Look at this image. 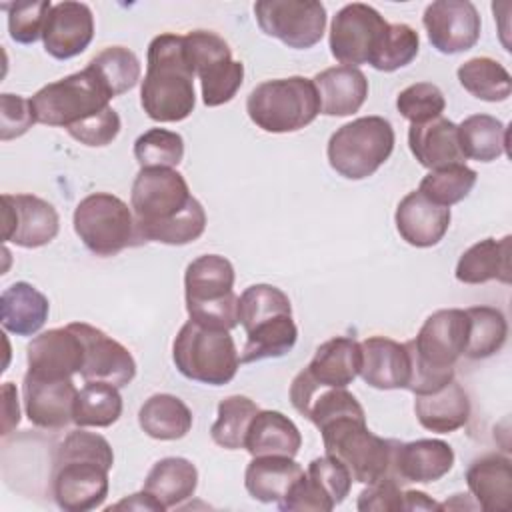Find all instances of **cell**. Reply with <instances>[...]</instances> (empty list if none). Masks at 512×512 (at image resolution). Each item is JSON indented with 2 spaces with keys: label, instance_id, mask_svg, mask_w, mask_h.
Instances as JSON below:
<instances>
[{
  "label": "cell",
  "instance_id": "cell-1",
  "mask_svg": "<svg viewBox=\"0 0 512 512\" xmlns=\"http://www.w3.org/2000/svg\"><path fill=\"white\" fill-rule=\"evenodd\" d=\"M130 208L142 244L184 246L206 230V212L176 168H140L132 182Z\"/></svg>",
  "mask_w": 512,
  "mask_h": 512
},
{
  "label": "cell",
  "instance_id": "cell-2",
  "mask_svg": "<svg viewBox=\"0 0 512 512\" xmlns=\"http://www.w3.org/2000/svg\"><path fill=\"white\" fill-rule=\"evenodd\" d=\"M114 464L110 442L84 428L72 430L58 444L52 462V498L64 512L100 508L108 496V472Z\"/></svg>",
  "mask_w": 512,
  "mask_h": 512
},
{
  "label": "cell",
  "instance_id": "cell-3",
  "mask_svg": "<svg viewBox=\"0 0 512 512\" xmlns=\"http://www.w3.org/2000/svg\"><path fill=\"white\" fill-rule=\"evenodd\" d=\"M140 104L154 122H180L192 114L194 70L186 58L184 36L164 32L148 44Z\"/></svg>",
  "mask_w": 512,
  "mask_h": 512
},
{
  "label": "cell",
  "instance_id": "cell-4",
  "mask_svg": "<svg viewBox=\"0 0 512 512\" xmlns=\"http://www.w3.org/2000/svg\"><path fill=\"white\" fill-rule=\"evenodd\" d=\"M234 266L220 254L194 258L184 272V300L192 322L232 330L238 326V296L234 294Z\"/></svg>",
  "mask_w": 512,
  "mask_h": 512
},
{
  "label": "cell",
  "instance_id": "cell-5",
  "mask_svg": "<svg viewBox=\"0 0 512 512\" xmlns=\"http://www.w3.org/2000/svg\"><path fill=\"white\" fill-rule=\"evenodd\" d=\"M246 112L260 130L286 134L312 124L320 114V100L310 78L288 76L252 88L246 98Z\"/></svg>",
  "mask_w": 512,
  "mask_h": 512
},
{
  "label": "cell",
  "instance_id": "cell-6",
  "mask_svg": "<svg viewBox=\"0 0 512 512\" xmlns=\"http://www.w3.org/2000/svg\"><path fill=\"white\" fill-rule=\"evenodd\" d=\"M326 454L340 460L354 482L372 484L392 476V438H382L366 426V416H342L320 428ZM394 478V476H392Z\"/></svg>",
  "mask_w": 512,
  "mask_h": 512
},
{
  "label": "cell",
  "instance_id": "cell-7",
  "mask_svg": "<svg viewBox=\"0 0 512 512\" xmlns=\"http://www.w3.org/2000/svg\"><path fill=\"white\" fill-rule=\"evenodd\" d=\"M172 360L188 380L224 386L238 372L240 356L230 330L208 328L188 320L172 342Z\"/></svg>",
  "mask_w": 512,
  "mask_h": 512
},
{
  "label": "cell",
  "instance_id": "cell-8",
  "mask_svg": "<svg viewBox=\"0 0 512 512\" xmlns=\"http://www.w3.org/2000/svg\"><path fill=\"white\" fill-rule=\"evenodd\" d=\"M394 128L382 116H362L340 126L328 140L332 170L348 180L372 176L394 150Z\"/></svg>",
  "mask_w": 512,
  "mask_h": 512
},
{
  "label": "cell",
  "instance_id": "cell-9",
  "mask_svg": "<svg viewBox=\"0 0 512 512\" xmlns=\"http://www.w3.org/2000/svg\"><path fill=\"white\" fill-rule=\"evenodd\" d=\"M72 224L82 244L102 258L142 244L132 208L110 192H94L82 198L74 208Z\"/></svg>",
  "mask_w": 512,
  "mask_h": 512
},
{
  "label": "cell",
  "instance_id": "cell-10",
  "mask_svg": "<svg viewBox=\"0 0 512 512\" xmlns=\"http://www.w3.org/2000/svg\"><path fill=\"white\" fill-rule=\"evenodd\" d=\"M28 100L36 122L46 126L70 128L84 118L108 108V102L112 98L94 78V74L84 68L42 86Z\"/></svg>",
  "mask_w": 512,
  "mask_h": 512
},
{
  "label": "cell",
  "instance_id": "cell-11",
  "mask_svg": "<svg viewBox=\"0 0 512 512\" xmlns=\"http://www.w3.org/2000/svg\"><path fill=\"white\" fill-rule=\"evenodd\" d=\"M254 16L266 36L294 50L316 46L326 30V8L316 0H258Z\"/></svg>",
  "mask_w": 512,
  "mask_h": 512
},
{
  "label": "cell",
  "instance_id": "cell-12",
  "mask_svg": "<svg viewBox=\"0 0 512 512\" xmlns=\"http://www.w3.org/2000/svg\"><path fill=\"white\" fill-rule=\"evenodd\" d=\"M388 22L384 16L362 2L342 6L330 24V52L340 66L358 68L368 64L376 52Z\"/></svg>",
  "mask_w": 512,
  "mask_h": 512
},
{
  "label": "cell",
  "instance_id": "cell-13",
  "mask_svg": "<svg viewBox=\"0 0 512 512\" xmlns=\"http://www.w3.org/2000/svg\"><path fill=\"white\" fill-rule=\"evenodd\" d=\"M350 486L352 476L348 468L334 456L324 454L308 464L304 476L278 508L284 512H330L344 502Z\"/></svg>",
  "mask_w": 512,
  "mask_h": 512
},
{
  "label": "cell",
  "instance_id": "cell-14",
  "mask_svg": "<svg viewBox=\"0 0 512 512\" xmlns=\"http://www.w3.org/2000/svg\"><path fill=\"white\" fill-rule=\"evenodd\" d=\"M422 24L432 48L440 54H460L470 50L478 38L482 20L468 0H436L426 6Z\"/></svg>",
  "mask_w": 512,
  "mask_h": 512
},
{
  "label": "cell",
  "instance_id": "cell-15",
  "mask_svg": "<svg viewBox=\"0 0 512 512\" xmlns=\"http://www.w3.org/2000/svg\"><path fill=\"white\" fill-rule=\"evenodd\" d=\"M2 236L20 248H40L60 230L56 208L34 194H4Z\"/></svg>",
  "mask_w": 512,
  "mask_h": 512
},
{
  "label": "cell",
  "instance_id": "cell-16",
  "mask_svg": "<svg viewBox=\"0 0 512 512\" xmlns=\"http://www.w3.org/2000/svg\"><path fill=\"white\" fill-rule=\"evenodd\" d=\"M84 342V382H106L116 388L128 386L136 376V360L130 350L100 328L86 322L70 324Z\"/></svg>",
  "mask_w": 512,
  "mask_h": 512
},
{
  "label": "cell",
  "instance_id": "cell-17",
  "mask_svg": "<svg viewBox=\"0 0 512 512\" xmlns=\"http://www.w3.org/2000/svg\"><path fill=\"white\" fill-rule=\"evenodd\" d=\"M24 412L28 420L44 430H60L74 418L78 390L72 378H42L26 372L22 382Z\"/></svg>",
  "mask_w": 512,
  "mask_h": 512
},
{
  "label": "cell",
  "instance_id": "cell-18",
  "mask_svg": "<svg viewBox=\"0 0 512 512\" xmlns=\"http://www.w3.org/2000/svg\"><path fill=\"white\" fill-rule=\"evenodd\" d=\"M28 372L42 378H72L84 364V342L68 324L46 330L26 346Z\"/></svg>",
  "mask_w": 512,
  "mask_h": 512
},
{
  "label": "cell",
  "instance_id": "cell-19",
  "mask_svg": "<svg viewBox=\"0 0 512 512\" xmlns=\"http://www.w3.org/2000/svg\"><path fill=\"white\" fill-rule=\"evenodd\" d=\"M94 38V14L84 2H58L52 6L42 42L44 50L56 60H70L82 54Z\"/></svg>",
  "mask_w": 512,
  "mask_h": 512
},
{
  "label": "cell",
  "instance_id": "cell-20",
  "mask_svg": "<svg viewBox=\"0 0 512 512\" xmlns=\"http://www.w3.org/2000/svg\"><path fill=\"white\" fill-rule=\"evenodd\" d=\"M454 450L438 438H420L394 444L392 476L400 482L428 484L444 478L454 466Z\"/></svg>",
  "mask_w": 512,
  "mask_h": 512
},
{
  "label": "cell",
  "instance_id": "cell-21",
  "mask_svg": "<svg viewBox=\"0 0 512 512\" xmlns=\"http://www.w3.org/2000/svg\"><path fill=\"white\" fill-rule=\"evenodd\" d=\"M450 208L430 202L418 190L408 192L396 206L394 222L400 238L416 248L436 246L450 228Z\"/></svg>",
  "mask_w": 512,
  "mask_h": 512
},
{
  "label": "cell",
  "instance_id": "cell-22",
  "mask_svg": "<svg viewBox=\"0 0 512 512\" xmlns=\"http://www.w3.org/2000/svg\"><path fill=\"white\" fill-rule=\"evenodd\" d=\"M362 380L378 390H400L410 380V354L406 344L386 336H368L360 342Z\"/></svg>",
  "mask_w": 512,
  "mask_h": 512
},
{
  "label": "cell",
  "instance_id": "cell-23",
  "mask_svg": "<svg viewBox=\"0 0 512 512\" xmlns=\"http://www.w3.org/2000/svg\"><path fill=\"white\" fill-rule=\"evenodd\" d=\"M408 146L418 164L428 170L466 162L458 142V124L444 116L422 124H410Z\"/></svg>",
  "mask_w": 512,
  "mask_h": 512
},
{
  "label": "cell",
  "instance_id": "cell-24",
  "mask_svg": "<svg viewBox=\"0 0 512 512\" xmlns=\"http://www.w3.org/2000/svg\"><path fill=\"white\" fill-rule=\"evenodd\" d=\"M414 396V414L422 428L438 434H450L468 424L470 398L456 378L434 392Z\"/></svg>",
  "mask_w": 512,
  "mask_h": 512
},
{
  "label": "cell",
  "instance_id": "cell-25",
  "mask_svg": "<svg viewBox=\"0 0 512 512\" xmlns=\"http://www.w3.org/2000/svg\"><path fill=\"white\" fill-rule=\"evenodd\" d=\"M466 484L478 508L506 512L512 506V460L502 454H484L466 470Z\"/></svg>",
  "mask_w": 512,
  "mask_h": 512
},
{
  "label": "cell",
  "instance_id": "cell-26",
  "mask_svg": "<svg viewBox=\"0 0 512 512\" xmlns=\"http://www.w3.org/2000/svg\"><path fill=\"white\" fill-rule=\"evenodd\" d=\"M312 82L324 116H350L362 108L368 96V80L360 68L332 66L318 72Z\"/></svg>",
  "mask_w": 512,
  "mask_h": 512
},
{
  "label": "cell",
  "instance_id": "cell-27",
  "mask_svg": "<svg viewBox=\"0 0 512 512\" xmlns=\"http://www.w3.org/2000/svg\"><path fill=\"white\" fill-rule=\"evenodd\" d=\"M302 476L304 468L290 456H252L244 486L258 502L282 504Z\"/></svg>",
  "mask_w": 512,
  "mask_h": 512
},
{
  "label": "cell",
  "instance_id": "cell-28",
  "mask_svg": "<svg viewBox=\"0 0 512 512\" xmlns=\"http://www.w3.org/2000/svg\"><path fill=\"white\" fill-rule=\"evenodd\" d=\"M512 236L484 238L472 244L458 260L454 276L462 284H484L498 280L502 284L512 282Z\"/></svg>",
  "mask_w": 512,
  "mask_h": 512
},
{
  "label": "cell",
  "instance_id": "cell-29",
  "mask_svg": "<svg viewBox=\"0 0 512 512\" xmlns=\"http://www.w3.org/2000/svg\"><path fill=\"white\" fill-rule=\"evenodd\" d=\"M360 364H362L360 342L348 336H336L322 342L316 348L306 370L316 382L324 386L346 388L360 374Z\"/></svg>",
  "mask_w": 512,
  "mask_h": 512
},
{
  "label": "cell",
  "instance_id": "cell-30",
  "mask_svg": "<svg viewBox=\"0 0 512 512\" xmlns=\"http://www.w3.org/2000/svg\"><path fill=\"white\" fill-rule=\"evenodd\" d=\"M48 298L28 282H14L0 296V320L4 330L16 336H34L48 320Z\"/></svg>",
  "mask_w": 512,
  "mask_h": 512
},
{
  "label": "cell",
  "instance_id": "cell-31",
  "mask_svg": "<svg viewBox=\"0 0 512 512\" xmlns=\"http://www.w3.org/2000/svg\"><path fill=\"white\" fill-rule=\"evenodd\" d=\"M302 446L298 426L278 410H258L254 416L244 448L252 456H290L294 458Z\"/></svg>",
  "mask_w": 512,
  "mask_h": 512
},
{
  "label": "cell",
  "instance_id": "cell-32",
  "mask_svg": "<svg viewBox=\"0 0 512 512\" xmlns=\"http://www.w3.org/2000/svg\"><path fill=\"white\" fill-rule=\"evenodd\" d=\"M198 486V470L188 458H160L146 474L142 490L154 496L164 510L176 508L194 496Z\"/></svg>",
  "mask_w": 512,
  "mask_h": 512
},
{
  "label": "cell",
  "instance_id": "cell-33",
  "mask_svg": "<svg viewBox=\"0 0 512 512\" xmlns=\"http://www.w3.org/2000/svg\"><path fill=\"white\" fill-rule=\"evenodd\" d=\"M138 424L154 440H180L192 428V412L174 394H152L138 410Z\"/></svg>",
  "mask_w": 512,
  "mask_h": 512
},
{
  "label": "cell",
  "instance_id": "cell-34",
  "mask_svg": "<svg viewBox=\"0 0 512 512\" xmlns=\"http://www.w3.org/2000/svg\"><path fill=\"white\" fill-rule=\"evenodd\" d=\"M244 332L246 344L240 354V364L286 356L298 340V328L292 320V314H278L266 318Z\"/></svg>",
  "mask_w": 512,
  "mask_h": 512
},
{
  "label": "cell",
  "instance_id": "cell-35",
  "mask_svg": "<svg viewBox=\"0 0 512 512\" xmlns=\"http://www.w3.org/2000/svg\"><path fill=\"white\" fill-rule=\"evenodd\" d=\"M458 142L464 158L492 162L508 154V128L490 114H472L458 124Z\"/></svg>",
  "mask_w": 512,
  "mask_h": 512
},
{
  "label": "cell",
  "instance_id": "cell-36",
  "mask_svg": "<svg viewBox=\"0 0 512 512\" xmlns=\"http://www.w3.org/2000/svg\"><path fill=\"white\" fill-rule=\"evenodd\" d=\"M456 76L468 94L484 102H504L512 94V78L508 70L488 56H476L462 62Z\"/></svg>",
  "mask_w": 512,
  "mask_h": 512
},
{
  "label": "cell",
  "instance_id": "cell-37",
  "mask_svg": "<svg viewBox=\"0 0 512 512\" xmlns=\"http://www.w3.org/2000/svg\"><path fill=\"white\" fill-rule=\"evenodd\" d=\"M86 68L94 74L110 98L132 90L138 84L142 72L138 56L124 46L104 48L88 62Z\"/></svg>",
  "mask_w": 512,
  "mask_h": 512
},
{
  "label": "cell",
  "instance_id": "cell-38",
  "mask_svg": "<svg viewBox=\"0 0 512 512\" xmlns=\"http://www.w3.org/2000/svg\"><path fill=\"white\" fill-rule=\"evenodd\" d=\"M122 416V396L116 386L106 382H86L78 390L72 422L78 428H108Z\"/></svg>",
  "mask_w": 512,
  "mask_h": 512
},
{
  "label": "cell",
  "instance_id": "cell-39",
  "mask_svg": "<svg viewBox=\"0 0 512 512\" xmlns=\"http://www.w3.org/2000/svg\"><path fill=\"white\" fill-rule=\"evenodd\" d=\"M468 314V344L464 356L482 360L496 354L508 336V322L502 310L494 306H472Z\"/></svg>",
  "mask_w": 512,
  "mask_h": 512
},
{
  "label": "cell",
  "instance_id": "cell-40",
  "mask_svg": "<svg viewBox=\"0 0 512 512\" xmlns=\"http://www.w3.org/2000/svg\"><path fill=\"white\" fill-rule=\"evenodd\" d=\"M258 410L260 408L256 406V402L242 394H234L220 400L216 422L210 428L212 440L226 450L244 448L248 428Z\"/></svg>",
  "mask_w": 512,
  "mask_h": 512
},
{
  "label": "cell",
  "instance_id": "cell-41",
  "mask_svg": "<svg viewBox=\"0 0 512 512\" xmlns=\"http://www.w3.org/2000/svg\"><path fill=\"white\" fill-rule=\"evenodd\" d=\"M476 170L466 164H454L438 170H430L418 186V192L424 194L430 202L450 208L452 204L462 202L476 184Z\"/></svg>",
  "mask_w": 512,
  "mask_h": 512
},
{
  "label": "cell",
  "instance_id": "cell-42",
  "mask_svg": "<svg viewBox=\"0 0 512 512\" xmlns=\"http://www.w3.org/2000/svg\"><path fill=\"white\" fill-rule=\"evenodd\" d=\"M420 48L418 32L408 24H388L376 52L370 58V66L380 72H394L408 66Z\"/></svg>",
  "mask_w": 512,
  "mask_h": 512
},
{
  "label": "cell",
  "instance_id": "cell-43",
  "mask_svg": "<svg viewBox=\"0 0 512 512\" xmlns=\"http://www.w3.org/2000/svg\"><path fill=\"white\" fill-rule=\"evenodd\" d=\"M134 158L140 168H176L184 158V140L178 132L150 128L136 138Z\"/></svg>",
  "mask_w": 512,
  "mask_h": 512
},
{
  "label": "cell",
  "instance_id": "cell-44",
  "mask_svg": "<svg viewBox=\"0 0 512 512\" xmlns=\"http://www.w3.org/2000/svg\"><path fill=\"white\" fill-rule=\"evenodd\" d=\"M278 314H292V306L286 292L272 284H252L238 298V324L244 330Z\"/></svg>",
  "mask_w": 512,
  "mask_h": 512
},
{
  "label": "cell",
  "instance_id": "cell-45",
  "mask_svg": "<svg viewBox=\"0 0 512 512\" xmlns=\"http://www.w3.org/2000/svg\"><path fill=\"white\" fill-rule=\"evenodd\" d=\"M202 102L210 108L230 102L244 82V64L232 58L214 62L198 74Z\"/></svg>",
  "mask_w": 512,
  "mask_h": 512
},
{
  "label": "cell",
  "instance_id": "cell-46",
  "mask_svg": "<svg viewBox=\"0 0 512 512\" xmlns=\"http://www.w3.org/2000/svg\"><path fill=\"white\" fill-rule=\"evenodd\" d=\"M444 108L446 98L442 90L432 82H416L396 96V110L410 124H422L438 118L442 116Z\"/></svg>",
  "mask_w": 512,
  "mask_h": 512
},
{
  "label": "cell",
  "instance_id": "cell-47",
  "mask_svg": "<svg viewBox=\"0 0 512 512\" xmlns=\"http://www.w3.org/2000/svg\"><path fill=\"white\" fill-rule=\"evenodd\" d=\"M52 6L54 4L50 0L4 4L2 8L8 12L10 38L18 44H34L38 38H42Z\"/></svg>",
  "mask_w": 512,
  "mask_h": 512
},
{
  "label": "cell",
  "instance_id": "cell-48",
  "mask_svg": "<svg viewBox=\"0 0 512 512\" xmlns=\"http://www.w3.org/2000/svg\"><path fill=\"white\" fill-rule=\"evenodd\" d=\"M184 50L188 64L198 76L202 70L212 66L214 62L232 58V50L228 42L212 30H192L184 36Z\"/></svg>",
  "mask_w": 512,
  "mask_h": 512
},
{
  "label": "cell",
  "instance_id": "cell-49",
  "mask_svg": "<svg viewBox=\"0 0 512 512\" xmlns=\"http://www.w3.org/2000/svg\"><path fill=\"white\" fill-rule=\"evenodd\" d=\"M120 126L122 124L118 112L112 106H108L84 118L82 122L66 128V132L84 146H108L118 136Z\"/></svg>",
  "mask_w": 512,
  "mask_h": 512
},
{
  "label": "cell",
  "instance_id": "cell-50",
  "mask_svg": "<svg viewBox=\"0 0 512 512\" xmlns=\"http://www.w3.org/2000/svg\"><path fill=\"white\" fill-rule=\"evenodd\" d=\"M356 508L360 512H398L404 510V490L402 484L392 478H380L358 494Z\"/></svg>",
  "mask_w": 512,
  "mask_h": 512
},
{
  "label": "cell",
  "instance_id": "cell-51",
  "mask_svg": "<svg viewBox=\"0 0 512 512\" xmlns=\"http://www.w3.org/2000/svg\"><path fill=\"white\" fill-rule=\"evenodd\" d=\"M34 122L36 116L32 112L30 100L10 92L0 96V138L4 142L26 134Z\"/></svg>",
  "mask_w": 512,
  "mask_h": 512
},
{
  "label": "cell",
  "instance_id": "cell-52",
  "mask_svg": "<svg viewBox=\"0 0 512 512\" xmlns=\"http://www.w3.org/2000/svg\"><path fill=\"white\" fill-rule=\"evenodd\" d=\"M2 434H10L12 428L20 422V406H18V392L12 382H4L2 386Z\"/></svg>",
  "mask_w": 512,
  "mask_h": 512
},
{
  "label": "cell",
  "instance_id": "cell-53",
  "mask_svg": "<svg viewBox=\"0 0 512 512\" xmlns=\"http://www.w3.org/2000/svg\"><path fill=\"white\" fill-rule=\"evenodd\" d=\"M114 510H122V508H128V510H152V512H164V506L154 498L150 496L146 490L142 492H136V494H130L128 498L116 502L112 506ZM110 508V510H112Z\"/></svg>",
  "mask_w": 512,
  "mask_h": 512
},
{
  "label": "cell",
  "instance_id": "cell-54",
  "mask_svg": "<svg viewBox=\"0 0 512 512\" xmlns=\"http://www.w3.org/2000/svg\"><path fill=\"white\" fill-rule=\"evenodd\" d=\"M404 510H440V504L422 490H404Z\"/></svg>",
  "mask_w": 512,
  "mask_h": 512
}]
</instances>
